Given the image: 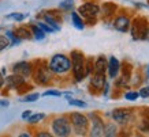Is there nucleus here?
Segmentation results:
<instances>
[{"instance_id": "1", "label": "nucleus", "mask_w": 149, "mask_h": 137, "mask_svg": "<svg viewBox=\"0 0 149 137\" xmlns=\"http://www.w3.org/2000/svg\"><path fill=\"white\" fill-rule=\"evenodd\" d=\"M48 68L51 69L52 73L64 75V73H67L71 69V60L67 56H64V54H55L54 57L51 58Z\"/></svg>"}, {"instance_id": "2", "label": "nucleus", "mask_w": 149, "mask_h": 137, "mask_svg": "<svg viewBox=\"0 0 149 137\" xmlns=\"http://www.w3.org/2000/svg\"><path fill=\"white\" fill-rule=\"evenodd\" d=\"M71 68L72 72H74V77H75L77 82H82L85 79V57L78 50H72L71 52Z\"/></svg>"}, {"instance_id": "3", "label": "nucleus", "mask_w": 149, "mask_h": 137, "mask_svg": "<svg viewBox=\"0 0 149 137\" xmlns=\"http://www.w3.org/2000/svg\"><path fill=\"white\" fill-rule=\"evenodd\" d=\"M70 121H71L72 126L75 129L77 134H85L88 132V126H89V121L88 117L81 113H71L70 115Z\"/></svg>"}, {"instance_id": "4", "label": "nucleus", "mask_w": 149, "mask_h": 137, "mask_svg": "<svg viewBox=\"0 0 149 137\" xmlns=\"http://www.w3.org/2000/svg\"><path fill=\"white\" fill-rule=\"evenodd\" d=\"M52 130H54V133L59 137L70 136V133H71L70 121H67V118H64V117L55 118L54 122H52Z\"/></svg>"}, {"instance_id": "5", "label": "nucleus", "mask_w": 149, "mask_h": 137, "mask_svg": "<svg viewBox=\"0 0 149 137\" xmlns=\"http://www.w3.org/2000/svg\"><path fill=\"white\" fill-rule=\"evenodd\" d=\"M131 27V36L134 40H144L145 31L148 29V23L144 18H137L134 19V22L130 25Z\"/></svg>"}, {"instance_id": "6", "label": "nucleus", "mask_w": 149, "mask_h": 137, "mask_svg": "<svg viewBox=\"0 0 149 137\" xmlns=\"http://www.w3.org/2000/svg\"><path fill=\"white\" fill-rule=\"evenodd\" d=\"M100 12V7L96 3H84L79 5L78 8V14L86 19H95Z\"/></svg>"}, {"instance_id": "7", "label": "nucleus", "mask_w": 149, "mask_h": 137, "mask_svg": "<svg viewBox=\"0 0 149 137\" xmlns=\"http://www.w3.org/2000/svg\"><path fill=\"white\" fill-rule=\"evenodd\" d=\"M51 77H52V72H51V69L47 65L38 66L36 73H34V80H36V83L42 84V86L49 83Z\"/></svg>"}, {"instance_id": "8", "label": "nucleus", "mask_w": 149, "mask_h": 137, "mask_svg": "<svg viewBox=\"0 0 149 137\" xmlns=\"http://www.w3.org/2000/svg\"><path fill=\"white\" fill-rule=\"evenodd\" d=\"M112 119L118 124H127L131 118H133V113L130 109H115L112 111Z\"/></svg>"}, {"instance_id": "9", "label": "nucleus", "mask_w": 149, "mask_h": 137, "mask_svg": "<svg viewBox=\"0 0 149 137\" xmlns=\"http://www.w3.org/2000/svg\"><path fill=\"white\" fill-rule=\"evenodd\" d=\"M91 119H92V128H91V136H103L104 133V122L101 121L99 114L96 113H92L91 115Z\"/></svg>"}, {"instance_id": "10", "label": "nucleus", "mask_w": 149, "mask_h": 137, "mask_svg": "<svg viewBox=\"0 0 149 137\" xmlns=\"http://www.w3.org/2000/svg\"><path fill=\"white\" fill-rule=\"evenodd\" d=\"M13 72L17 73V75L23 76V77H29L33 72V66L30 62L21 61V62H17V64L13 66Z\"/></svg>"}, {"instance_id": "11", "label": "nucleus", "mask_w": 149, "mask_h": 137, "mask_svg": "<svg viewBox=\"0 0 149 137\" xmlns=\"http://www.w3.org/2000/svg\"><path fill=\"white\" fill-rule=\"evenodd\" d=\"M107 71H108V75L111 79H116L118 75H119V71H120V62L116 57L111 56L108 60V64H107Z\"/></svg>"}, {"instance_id": "12", "label": "nucleus", "mask_w": 149, "mask_h": 137, "mask_svg": "<svg viewBox=\"0 0 149 137\" xmlns=\"http://www.w3.org/2000/svg\"><path fill=\"white\" fill-rule=\"evenodd\" d=\"M130 25H131V21L127 16H118L113 21L115 30L120 31V33H126V31L130 30Z\"/></svg>"}, {"instance_id": "13", "label": "nucleus", "mask_w": 149, "mask_h": 137, "mask_svg": "<svg viewBox=\"0 0 149 137\" xmlns=\"http://www.w3.org/2000/svg\"><path fill=\"white\" fill-rule=\"evenodd\" d=\"M42 16V19H44V22L47 23V25H49L52 29H54L55 31H59L60 30V21L59 19L55 18V15H54V11H45V12L41 15Z\"/></svg>"}, {"instance_id": "14", "label": "nucleus", "mask_w": 149, "mask_h": 137, "mask_svg": "<svg viewBox=\"0 0 149 137\" xmlns=\"http://www.w3.org/2000/svg\"><path fill=\"white\" fill-rule=\"evenodd\" d=\"M6 84L10 88H19V87H22L23 84H25V77L21 75L14 73V75L8 76V77L6 79Z\"/></svg>"}, {"instance_id": "15", "label": "nucleus", "mask_w": 149, "mask_h": 137, "mask_svg": "<svg viewBox=\"0 0 149 137\" xmlns=\"http://www.w3.org/2000/svg\"><path fill=\"white\" fill-rule=\"evenodd\" d=\"M107 64H108V61L105 60V57L100 56V57L96 60L95 65H93L95 73H105V71H107Z\"/></svg>"}, {"instance_id": "16", "label": "nucleus", "mask_w": 149, "mask_h": 137, "mask_svg": "<svg viewBox=\"0 0 149 137\" xmlns=\"http://www.w3.org/2000/svg\"><path fill=\"white\" fill-rule=\"evenodd\" d=\"M104 83H105V76H104V73H95V75L92 76L91 84L95 87V88L101 90Z\"/></svg>"}, {"instance_id": "17", "label": "nucleus", "mask_w": 149, "mask_h": 137, "mask_svg": "<svg viewBox=\"0 0 149 137\" xmlns=\"http://www.w3.org/2000/svg\"><path fill=\"white\" fill-rule=\"evenodd\" d=\"M71 22H72V25H74L75 29H78V30H84L85 23H84L81 15H79L78 12H71Z\"/></svg>"}, {"instance_id": "18", "label": "nucleus", "mask_w": 149, "mask_h": 137, "mask_svg": "<svg viewBox=\"0 0 149 137\" xmlns=\"http://www.w3.org/2000/svg\"><path fill=\"white\" fill-rule=\"evenodd\" d=\"M14 33H15V36L18 37L19 40H30V38H33L32 33L27 30L26 27H18Z\"/></svg>"}, {"instance_id": "19", "label": "nucleus", "mask_w": 149, "mask_h": 137, "mask_svg": "<svg viewBox=\"0 0 149 137\" xmlns=\"http://www.w3.org/2000/svg\"><path fill=\"white\" fill-rule=\"evenodd\" d=\"M30 30H32V36L34 37L36 40L42 41L44 38H45V33L41 30V29L37 26V25H32V26H30Z\"/></svg>"}, {"instance_id": "20", "label": "nucleus", "mask_w": 149, "mask_h": 137, "mask_svg": "<svg viewBox=\"0 0 149 137\" xmlns=\"http://www.w3.org/2000/svg\"><path fill=\"white\" fill-rule=\"evenodd\" d=\"M44 118H45V114H44V113H37V114H32V115H30V117L27 118V122H29V124H32V125H34V124L41 122Z\"/></svg>"}, {"instance_id": "21", "label": "nucleus", "mask_w": 149, "mask_h": 137, "mask_svg": "<svg viewBox=\"0 0 149 137\" xmlns=\"http://www.w3.org/2000/svg\"><path fill=\"white\" fill-rule=\"evenodd\" d=\"M118 132L116 126H115V124H108L107 126H104V133L103 136H107V137H111V136H115Z\"/></svg>"}, {"instance_id": "22", "label": "nucleus", "mask_w": 149, "mask_h": 137, "mask_svg": "<svg viewBox=\"0 0 149 137\" xmlns=\"http://www.w3.org/2000/svg\"><path fill=\"white\" fill-rule=\"evenodd\" d=\"M6 36H7V38L10 40V45H13V46H15V45H18L19 42L22 40H19L18 37L15 36V33L14 31H11V30H8L7 33H6Z\"/></svg>"}, {"instance_id": "23", "label": "nucleus", "mask_w": 149, "mask_h": 137, "mask_svg": "<svg viewBox=\"0 0 149 137\" xmlns=\"http://www.w3.org/2000/svg\"><path fill=\"white\" fill-rule=\"evenodd\" d=\"M72 7H74V0H63L59 4V8L64 10V11H71Z\"/></svg>"}, {"instance_id": "24", "label": "nucleus", "mask_w": 149, "mask_h": 137, "mask_svg": "<svg viewBox=\"0 0 149 137\" xmlns=\"http://www.w3.org/2000/svg\"><path fill=\"white\" fill-rule=\"evenodd\" d=\"M138 129L144 133H149V118H142L138 124Z\"/></svg>"}, {"instance_id": "25", "label": "nucleus", "mask_w": 149, "mask_h": 137, "mask_svg": "<svg viewBox=\"0 0 149 137\" xmlns=\"http://www.w3.org/2000/svg\"><path fill=\"white\" fill-rule=\"evenodd\" d=\"M26 16H27L26 14L13 12V14H8V15H7V19H14V21H17V22H22V21L26 18Z\"/></svg>"}, {"instance_id": "26", "label": "nucleus", "mask_w": 149, "mask_h": 137, "mask_svg": "<svg viewBox=\"0 0 149 137\" xmlns=\"http://www.w3.org/2000/svg\"><path fill=\"white\" fill-rule=\"evenodd\" d=\"M68 105H70V106H75V107H86L88 106L84 101H79V99H72V98L68 99Z\"/></svg>"}, {"instance_id": "27", "label": "nucleus", "mask_w": 149, "mask_h": 137, "mask_svg": "<svg viewBox=\"0 0 149 137\" xmlns=\"http://www.w3.org/2000/svg\"><path fill=\"white\" fill-rule=\"evenodd\" d=\"M8 46H10V40L7 38V36H0V52H3Z\"/></svg>"}, {"instance_id": "28", "label": "nucleus", "mask_w": 149, "mask_h": 137, "mask_svg": "<svg viewBox=\"0 0 149 137\" xmlns=\"http://www.w3.org/2000/svg\"><path fill=\"white\" fill-rule=\"evenodd\" d=\"M104 12H105V15H111L112 12H115V10H116V5L112 4V3H105L103 7Z\"/></svg>"}, {"instance_id": "29", "label": "nucleus", "mask_w": 149, "mask_h": 137, "mask_svg": "<svg viewBox=\"0 0 149 137\" xmlns=\"http://www.w3.org/2000/svg\"><path fill=\"white\" fill-rule=\"evenodd\" d=\"M138 98H140V94L137 91H127V92H125V99H127V101H137Z\"/></svg>"}, {"instance_id": "30", "label": "nucleus", "mask_w": 149, "mask_h": 137, "mask_svg": "<svg viewBox=\"0 0 149 137\" xmlns=\"http://www.w3.org/2000/svg\"><path fill=\"white\" fill-rule=\"evenodd\" d=\"M37 26L40 27V29H41L42 31H44L45 34H47V33H54V31H55L54 29H52V27H51L49 25H47L45 22H40V21H38V22H37Z\"/></svg>"}, {"instance_id": "31", "label": "nucleus", "mask_w": 149, "mask_h": 137, "mask_svg": "<svg viewBox=\"0 0 149 137\" xmlns=\"http://www.w3.org/2000/svg\"><path fill=\"white\" fill-rule=\"evenodd\" d=\"M38 98H40V94L33 92V94L26 95V97H23V99H21V101H22V102H36Z\"/></svg>"}, {"instance_id": "32", "label": "nucleus", "mask_w": 149, "mask_h": 137, "mask_svg": "<svg viewBox=\"0 0 149 137\" xmlns=\"http://www.w3.org/2000/svg\"><path fill=\"white\" fill-rule=\"evenodd\" d=\"M42 95H44V97H60L62 92H60V91H56V90H48V91H45Z\"/></svg>"}, {"instance_id": "33", "label": "nucleus", "mask_w": 149, "mask_h": 137, "mask_svg": "<svg viewBox=\"0 0 149 137\" xmlns=\"http://www.w3.org/2000/svg\"><path fill=\"white\" fill-rule=\"evenodd\" d=\"M140 97L141 98H149V86H145L142 88L140 90Z\"/></svg>"}, {"instance_id": "34", "label": "nucleus", "mask_w": 149, "mask_h": 137, "mask_svg": "<svg viewBox=\"0 0 149 137\" xmlns=\"http://www.w3.org/2000/svg\"><path fill=\"white\" fill-rule=\"evenodd\" d=\"M30 115H32V111H30V110L23 111V113H22V119H27L29 117H30Z\"/></svg>"}, {"instance_id": "35", "label": "nucleus", "mask_w": 149, "mask_h": 137, "mask_svg": "<svg viewBox=\"0 0 149 137\" xmlns=\"http://www.w3.org/2000/svg\"><path fill=\"white\" fill-rule=\"evenodd\" d=\"M8 105H10V102L6 101V99H1V101H0V107H7Z\"/></svg>"}, {"instance_id": "36", "label": "nucleus", "mask_w": 149, "mask_h": 137, "mask_svg": "<svg viewBox=\"0 0 149 137\" xmlns=\"http://www.w3.org/2000/svg\"><path fill=\"white\" fill-rule=\"evenodd\" d=\"M4 83H6V79H4V76H3V73L0 72V88L4 86Z\"/></svg>"}, {"instance_id": "37", "label": "nucleus", "mask_w": 149, "mask_h": 137, "mask_svg": "<svg viewBox=\"0 0 149 137\" xmlns=\"http://www.w3.org/2000/svg\"><path fill=\"white\" fill-rule=\"evenodd\" d=\"M37 136L38 137H51V134L49 133H45V132H41V133H38Z\"/></svg>"}, {"instance_id": "38", "label": "nucleus", "mask_w": 149, "mask_h": 137, "mask_svg": "<svg viewBox=\"0 0 149 137\" xmlns=\"http://www.w3.org/2000/svg\"><path fill=\"white\" fill-rule=\"evenodd\" d=\"M144 40H148V41H149V27L146 29V31H145V37H144Z\"/></svg>"}, {"instance_id": "39", "label": "nucleus", "mask_w": 149, "mask_h": 137, "mask_svg": "<svg viewBox=\"0 0 149 137\" xmlns=\"http://www.w3.org/2000/svg\"><path fill=\"white\" fill-rule=\"evenodd\" d=\"M29 136H30L29 133H22V134H21V137H29Z\"/></svg>"}, {"instance_id": "40", "label": "nucleus", "mask_w": 149, "mask_h": 137, "mask_svg": "<svg viewBox=\"0 0 149 137\" xmlns=\"http://www.w3.org/2000/svg\"><path fill=\"white\" fill-rule=\"evenodd\" d=\"M146 73H148V76H149V65H148V68H146Z\"/></svg>"}]
</instances>
